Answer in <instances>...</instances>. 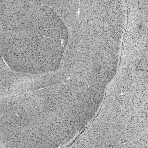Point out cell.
Segmentation results:
<instances>
[{"label": "cell", "instance_id": "obj_1", "mask_svg": "<svg viewBox=\"0 0 148 148\" xmlns=\"http://www.w3.org/2000/svg\"><path fill=\"white\" fill-rule=\"evenodd\" d=\"M67 29L56 12L36 1H0L2 56L10 65L38 68L60 58Z\"/></svg>", "mask_w": 148, "mask_h": 148}]
</instances>
